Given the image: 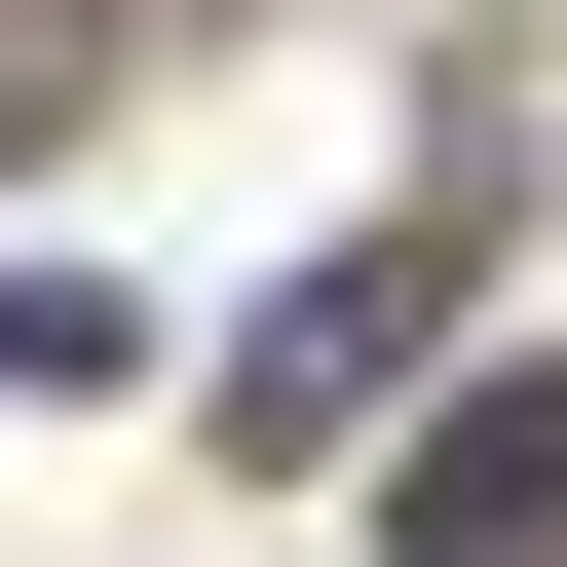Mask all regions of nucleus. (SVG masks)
I'll return each mask as SVG.
<instances>
[{
  "label": "nucleus",
  "instance_id": "obj_3",
  "mask_svg": "<svg viewBox=\"0 0 567 567\" xmlns=\"http://www.w3.org/2000/svg\"><path fill=\"white\" fill-rule=\"evenodd\" d=\"M0 379L76 416V379H152V303H76V265H0Z\"/></svg>",
  "mask_w": 567,
  "mask_h": 567
},
{
  "label": "nucleus",
  "instance_id": "obj_1",
  "mask_svg": "<svg viewBox=\"0 0 567 567\" xmlns=\"http://www.w3.org/2000/svg\"><path fill=\"white\" fill-rule=\"evenodd\" d=\"M379 379H416V227H379V265H303V303L227 341V454H341Z\"/></svg>",
  "mask_w": 567,
  "mask_h": 567
},
{
  "label": "nucleus",
  "instance_id": "obj_2",
  "mask_svg": "<svg viewBox=\"0 0 567 567\" xmlns=\"http://www.w3.org/2000/svg\"><path fill=\"white\" fill-rule=\"evenodd\" d=\"M416 567H567V379H492V416L416 454Z\"/></svg>",
  "mask_w": 567,
  "mask_h": 567
}]
</instances>
